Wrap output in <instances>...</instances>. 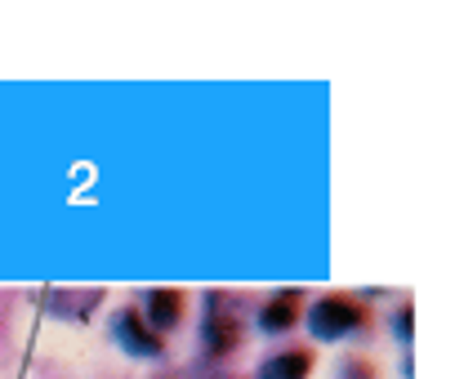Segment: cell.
<instances>
[{
  "instance_id": "cell-1",
  "label": "cell",
  "mask_w": 455,
  "mask_h": 379,
  "mask_svg": "<svg viewBox=\"0 0 455 379\" xmlns=\"http://www.w3.org/2000/svg\"><path fill=\"white\" fill-rule=\"evenodd\" d=\"M246 339V326L237 317V299L233 295H201V321H196V348L205 361H223V357H233Z\"/></svg>"
},
{
  "instance_id": "cell-2",
  "label": "cell",
  "mask_w": 455,
  "mask_h": 379,
  "mask_svg": "<svg viewBox=\"0 0 455 379\" xmlns=\"http://www.w3.org/2000/svg\"><path fill=\"white\" fill-rule=\"evenodd\" d=\"M299 326H308V335L317 343H344V339H353L371 326V308L357 295H322L304 308Z\"/></svg>"
},
{
  "instance_id": "cell-3",
  "label": "cell",
  "mask_w": 455,
  "mask_h": 379,
  "mask_svg": "<svg viewBox=\"0 0 455 379\" xmlns=\"http://www.w3.org/2000/svg\"><path fill=\"white\" fill-rule=\"evenodd\" d=\"M108 335H112V343L125 352V357H134V361H165V339L139 317V308H116L112 312V321H108Z\"/></svg>"
},
{
  "instance_id": "cell-4",
  "label": "cell",
  "mask_w": 455,
  "mask_h": 379,
  "mask_svg": "<svg viewBox=\"0 0 455 379\" xmlns=\"http://www.w3.org/2000/svg\"><path fill=\"white\" fill-rule=\"evenodd\" d=\"M139 317L165 339L170 330L183 326V317H188V295L174 290V286H156V290H148V295L139 299Z\"/></svg>"
},
{
  "instance_id": "cell-5",
  "label": "cell",
  "mask_w": 455,
  "mask_h": 379,
  "mask_svg": "<svg viewBox=\"0 0 455 379\" xmlns=\"http://www.w3.org/2000/svg\"><path fill=\"white\" fill-rule=\"evenodd\" d=\"M299 321H304V295H299V290H277V295H268V299L259 304V312H255V326H259V335H268V339L291 335Z\"/></svg>"
},
{
  "instance_id": "cell-6",
  "label": "cell",
  "mask_w": 455,
  "mask_h": 379,
  "mask_svg": "<svg viewBox=\"0 0 455 379\" xmlns=\"http://www.w3.org/2000/svg\"><path fill=\"white\" fill-rule=\"evenodd\" d=\"M103 290H50L45 295V312L54 317V321H72V326H81V321H90L99 308H103Z\"/></svg>"
},
{
  "instance_id": "cell-7",
  "label": "cell",
  "mask_w": 455,
  "mask_h": 379,
  "mask_svg": "<svg viewBox=\"0 0 455 379\" xmlns=\"http://www.w3.org/2000/svg\"><path fill=\"white\" fill-rule=\"evenodd\" d=\"M313 370H317L313 348H277L255 366V379H308Z\"/></svg>"
},
{
  "instance_id": "cell-8",
  "label": "cell",
  "mask_w": 455,
  "mask_h": 379,
  "mask_svg": "<svg viewBox=\"0 0 455 379\" xmlns=\"http://www.w3.org/2000/svg\"><path fill=\"white\" fill-rule=\"evenodd\" d=\"M335 379H379V370H375V361L366 352H348V357H339Z\"/></svg>"
},
{
  "instance_id": "cell-9",
  "label": "cell",
  "mask_w": 455,
  "mask_h": 379,
  "mask_svg": "<svg viewBox=\"0 0 455 379\" xmlns=\"http://www.w3.org/2000/svg\"><path fill=\"white\" fill-rule=\"evenodd\" d=\"M388 326H393V339L397 343H411V335H415V308L411 304H397L393 317H388Z\"/></svg>"
}]
</instances>
